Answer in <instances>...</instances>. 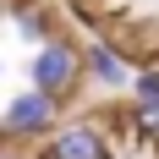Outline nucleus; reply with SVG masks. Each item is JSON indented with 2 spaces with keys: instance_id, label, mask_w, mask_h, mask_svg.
Returning <instances> with one entry per match:
<instances>
[{
  "instance_id": "nucleus-8",
  "label": "nucleus",
  "mask_w": 159,
  "mask_h": 159,
  "mask_svg": "<svg viewBox=\"0 0 159 159\" xmlns=\"http://www.w3.org/2000/svg\"><path fill=\"white\" fill-rule=\"evenodd\" d=\"M0 159H22V154H16V148H6V154H0Z\"/></svg>"
},
{
  "instance_id": "nucleus-6",
  "label": "nucleus",
  "mask_w": 159,
  "mask_h": 159,
  "mask_svg": "<svg viewBox=\"0 0 159 159\" xmlns=\"http://www.w3.org/2000/svg\"><path fill=\"white\" fill-rule=\"evenodd\" d=\"M126 115H132V126H137V143L159 148V99H132Z\"/></svg>"
},
{
  "instance_id": "nucleus-2",
  "label": "nucleus",
  "mask_w": 159,
  "mask_h": 159,
  "mask_svg": "<svg viewBox=\"0 0 159 159\" xmlns=\"http://www.w3.org/2000/svg\"><path fill=\"white\" fill-rule=\"evenodd\" d=\"M66 121H61V99H49V93H39V88H28V93H16L11 104H6V115H0V137H6V148H49V137L61 132Z\"/></svg>"
},
{
  "instance_id": "nucleus-4",
  "label": "nucleus",
  "mask_w": 159,
  "mask_h": 159,
  "mask_svg": "<svg viewBox=\"0 0 159 159\" xmlns=\"http://www.w3.org/2000/svg\"><path fill=\"white\" fill-rule=\"evenodd\" d=\"M88 82H93V88H104V93L132 88V82H137V71H132L126 49H115L110 39H88Z\"/></svg>"
},
{
  "instance_id": "nucleus-3",
  "label": "nucleus",
  "mask_w": 159,
  "mask_h": 159,
  "mask_svg": "<svg viewBox=\"0 0 159 159\" xmlns=\"http://www.w3.org/2000/svg\"><path fill=\"white\" fill-rule=\"evenodd\" d=\"M44 154L49 159H115V132L110 121H66Z\"/></svg>"
},
{
  "instance_id": "nucleus-5",
  "label": "nucleus",
  "mask_w": 159,
  "mask_h": 159,
  "mask_svg": "<svg viewBox=\"0 0 159 159\" xmlns=\"http://www.w3.org/2000/svg\"><path fill=\"white\" fill-rule=\"evenodd\" d=\"M11 28H16V39H28L33 49L49 44L55 33H66L61 22H55V6H49V0H11Z\"/></svg>"
},
{
  "instance_id": "nucleus-1",
  "label": "nucleus",
  "mask_w": 159,
  "mask_h": 159,
  "mask_svg": "<svg viewBox=\"0 0 159 159\" xmlns=\"http://www.w3.org/2000/svg\"><path fill=\"white\" fill-rule=\"evenodd\" d=\"M28 82L39 88V93H49V99H71L88 82V44H82L77 33H55L49 44H39L28 55Z\"/></svg>"
},
{
  "instance_id": "nucleus-7",
  "label": "nucleus",
  "mask_w": 159,
  "mask_h": 159,
  "mask_svg": "<svg viewBox=\"0 0 159 159\" xmlns=\"http://www.w3.org/2000/svg\"><path fill=\"white\" fill-rule=\"evenodd\" d=\"M132 99H159V66H143L132 82Z\"/></svg>"
}]
</instances>
